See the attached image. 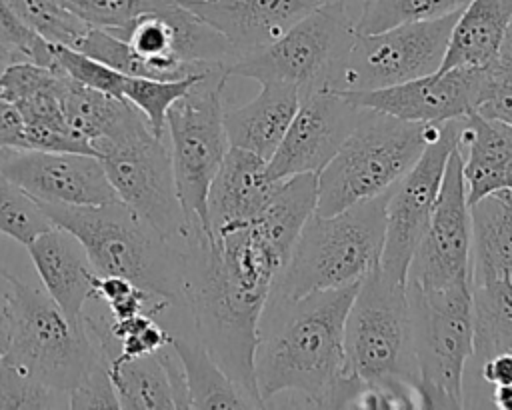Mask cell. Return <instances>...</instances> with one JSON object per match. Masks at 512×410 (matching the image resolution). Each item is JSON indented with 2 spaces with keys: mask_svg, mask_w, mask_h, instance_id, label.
I'll use <instances>...</instances> for the list:
<instances>
[{
  "mask_svg": "<svg viewBox=\"0 0 512 410\" xmlns=\"http://www.w3.org/2000/svg\"><path fill=\"white\" fill-rule=\"evenodd\" d=\"M286 260L288 254L254 220L184 242V308L194 336L250 408L264 406L254 380V348L260 314Z\"/></svg>",
  "mask_w": 512,
  "mask_h": 410,
  "instance_id": "cell-1",
  "label": "cell"
},
{
  "mask_svg": "<svg viewBox=\"0 0 512 410\" xmlns=\"http://www.w3.org/2000/svg\"><path fill=\"white\" fill-rule=\"evenodd\" d=\"M358 284L300 298L268 296L258 322L254 380L264 406L294 392L332 408L344 366V322Z\"/></svg>",
  "mask_w": 512,
  "mask_h": 410,
  "instance_id": "cell-2",
  "label": "cell"
},
{
  "mask_svg": "<svg viewBox=\"0 0 512 410\" xmlns=\"http://www.w3.org/2000/svg\"><path fill=\"white\" fill-rule=\"evenodd\" d=\"M366 386L394 390L420 408L406 282L380 266L358 284L346 314L344 366L332 408H352Z\"/></svg>",
  "mask_w": 512,
  "mask_h": 410,
  "instance_id": "cell-3",
  "label": "cell"
},
{
  "mask_svg": "<svg viewBox=\"0 0 512 410\" xmlns=\"http://www.w3.org/2000/svg\"><path fill=\"white\" fill-rule=\"evenodd\" d=\"M48 220L74 236L100 276H124L184 308V244L162 238L124 202L94 206L40 202Z\"/></svg>",
  "mask_w": 512,
  "mask_h": 410,
  "instance_id": "cell-4",
  "label": "cell"
},
{
  "mask_svg": "<svg viewBox=\"0 0 512 410\" xmlns=\"http://www.w3.org/2000/svg\"><path fill=\"white\" fill-rule=\"evenodd\" d=\"M386 194L328 216L314 212L302 226L270 296L300 298L360 284L380 266Z\"/></svg>",
  "mask_w": 512,
  "mask_h": 410,
  "instance_id": "cell-5",
  "label": "cell"
},
{
  "mask_svg": "<svg viewBox=\"0 0 512 410\" xmlns=\"http://www.w3.org/2000/svg\"><path fill=\"white\" fill-rule=\"evenodd\" d=\"M442 124L408 122L368 110L316 174V214L328 216L388 192L412 168Z\"/></svg>",
  "mask_w": 512,
  "mask_h": 410,
  "instance_id": "cell-6",
  "label": "cell"
},
{
  "mask_svg": "<svg viewBox=\"0 0 512 410\" xmlns=\"http://www.w3.org/2000/svg\"><path fill=\"white\" fill-rule=\"evenodd\" d=\"M226 66H212L166 114L170 160L190 236H208V190L230 144L224 128Z\"/></svg>",
  "mask_w": 512,
  "mask_h": 410,
  "instance_id": "cell-7",
  "label": "cell"
},
{
  "mask_svg": "<svg viewBox=\"0 0 512 410\" xmlns=\"http://www.w3.org/2000/svg\"><path fill=\"white\" fill-rule=\"evenodd\" d=\"M420 408H464V366L472 358L470 280L444 290L406 282Z\"/></svg>",
  "mask_w": 512,
  "mask_h": 410,
  "instance_id": "cell-8",
  "label": "cell"
},
{
  "mask_svg": "<svg viewBox=\"0 0 512 410\" xmlns=\"http://www.w3.org/2000/svg\"><path fill=\"white\" fill-rule=\"evenodd\" d=\"M12 296L10 360L32 372L54 390H74L106 358L86 328L74 326L46 290L26 284L0 266Z\"/></svg>",
  "mask_w": 512,
  "mask_h": 410,
  "instance_id": "cell-9",
  "label": "cell"
},
{
  "mask_svg": "<svg viewBox=\"0 0 512 410\" xmlns=\"http://www.w3.org/2000/svg\"><path fill=\"white\" fill-rule=\"evenodd\" d=\"M356 36L344 0L318 4L270 46L234 60L228 76L256 82H280L300 96L332 88L336 74Z\"/></svg>",
  "mask_w": 512,
  "mask_h": 410,
  "instance_id": "cell-10",
  "label": "cell"
},
{
  "mask_svg": "<svg viewBox=\"0 0 512 410\" xmlns=\"http://www.w3.org/2000/svg\"><path fill=\"white\" fill-rule=\"evenodd\" d=\"M104 172L118 196L162 238L182 246L188 224L178 200L170 150L146 118L122 134L94 144Z\"/></svg>",
  "mask_w": 512,
  "mask_h": 410,
  "instance_id": "cell-11",
  "label": "cell"
},
{
  "mask_svg": "<svg viewBox=\"0 0 512 410\" xmlns=\"http://www.w3.org/2000/svg\"><path fill=\"white\" fill-rule=\"evenodd\" d=\"M458 12L376 34H356L332 90L386 88L436 72Z\"/></svg>",
  "mask_w": 512,
  "mask_h": 410,
  "instance_id": "cell-12",
  "label": "cell"
},
{
  "mask_svg": "<svg viewBox=\"0 0 512 410\" xmlns=\"http://www.w3.org/2000/svg\"><path fill=\"white\" fill-rule=\"evenodd\" d=\"M460 124L462 118L444 122L412 168L386 194L380 268L400 282H406L410 260L438 198L448 156L458 148Z\"/></svg>",
  "mask_w": 512,
  "mask_h": 410,
  "instance_id": "cell-13",
  "label": "cell"
},
{
  "mask_svg": "<svg viewBox=\"0 0 512 410\" xmlns=\"http://www.w3.org/2000/svg\"><path fill=\"white\" fill-rule=\"evenodd\" d=\"M472 272L470 204L462 176V156H448L440 192L424 234L410 260L406 282L422 290H444L468 282Z\"/></svg>",
  "mask_w": 512,
  "mask_h": 410,
  "instance_id": "cell-14",
  "label": "cell"
},
{
  "mask_svg": "<svg viewBox=\"0 0 512 410\" xmlns=\"http://www.w3.org/2000/svg\"><path fill=\"white\" fill-rule=\"evenodd\" d=\"M366 112V108L348 102L332 88L306 94L276 152L268 160V176L280 182L296 174H318Z\"/></svg>",
  "mask_w": 512,
  "mask_h": 410,
  "instance_id": "cell-15",
  "label": "cell"
},
{
  "mask_svg": "<svg viewBox=\"0 0 512 410\" xmlns=\"http://www.w3.org/2000/svg\"><path fill=\"white\" fill-rule=\"evenodd\" d=\"M0 172L34 200L94 206L118 200L98 156L38 148H0Z\"/></svg>",
  "mask_w": 512,
  "mask_h": 410,
  "instance_id": "cell-16",
  "label": "cell"
},
{
  "mask_svg": "<svg viewBox=\"0 0 512 410\" xmlns=\"http://www.w3.org/2000/svg\"><path fill=\"white\" fill-rule=\"evenodd\" d=\"M480 68H448L374 90H338L348 102L408 122L442 124L474 112Z\"/></svg>",
  "mask_w": 512,
  "mask_h": 410,
  "instance_id": "cell-17",
  "label": "cell"
},
{
  "mask_svg": "<svg viewBox=\"0 0 512 410\" xmlns=\"http://www.w3.org/2000/svg\"><path fill=\"white\" fill-rule=\"evenodd\" d=\"M66 82L62 70L34 62H8L0 70V96L12 102L26 124V148L80 152L96 156L94 148L66 122L60 94Z\"/></svg>",
  "mask_w": 512,
  "mask_h": 410,
  "instance_id": "cell-18",
  "label": "cell"
},
{
  "mask_svg": "<svg viewBox=\"0 0 512 410\" xmlns=\"http://www.w3.org/2000/svg\"><path fill=\"white\" fill-rule=\"evenodd\" d=\"M230 46L234 60L276 42L298 20L310 14L316 0H178Z\"/></svg>",
  "mask_w": 512,
  "mask_h": 410,
  "instance_id": "cell-19",
  "label": "cell"
},
{
  "mask_svg": "<svg viewBox=\"0 0 512 410\" xmlns=\"http://www.w3.org/2000/svg\"><path fill=\"white\" fill-rule=\"evenodd\" d=\"M276 184L264 158L230 146L206 198L210 238L254 220Z\"/></svg>",
  "mask_w": 512,
  "mask_h": 410,
  "instance_id": "cell-20",
  "label": "cell"
},
{
  "mask_svg": "<svg viewBox=\"0 0 512 410\" xmlns=\"http://www.w3.org/2000/svg\"><path fill=\"white\" fill-rule=\"evenodd\" d=\"M32 266L64 316L84 328V308L92 300L94 270L80 242L58 226H50L26 244Z\"/></svg>",
  "mask_w": 512,
  "mask_h": 410,
  "instance_id": "cell-21",
  "label": "cell"
},
{
  "mask_svg": "<svg viewBox=\"0 0 512 410\" xmlns=\"http://www.w3.org/2000/svg\"><path fill=\"white\" fill-rule=\"evenodd\" d=\"M458 150L468 204L484 196L512 202V126L470 112L460 124Z\"/></svg>",
  "mask_w": 512,
  "mask_h": 410,
  "instance_id": "cell-22",
  "label": "cell"
},
{
  "mask_svg": "<svg viewBox=\"0 0 512 410\" xmlns=\"http://www.w3.org/2000/svg\"><path fill=\"white\" fill-rule=\"evenodd\" d=\"M108 374L120 408H188L184 372L170 342L152 354L108 362Z\"/></svg>",
  "mask_w": 512,
  "mask_h": 410,
  "instance_id": "cell-23",
  "label": "cell"
},
{
  "mask_svg": "<svg viewBox=\"0 0 512 410\" xmlns=\"http://www.w3.org/2000/svg\"><path fill=\"white\" fill-rule=\"evenodd\" d=\"M300 100V92L288 84L262 82L260 92L250 102L224 110L228 144L268 162L284 138Z\"/></svg>",
  "mask_w": 512,
  "mask_h": 410,
  "instance_id": "cell-24",
  "label": "cell"
},
{
  "mask_svg": "<svg viewBox=\"0 0 512 410\" xmlns=\"http://www.w3.org/2000/svg\"><path fill=\"white\" fill-rule=\"evenodd\" d=\"M512 24V0H468L452 26L438 70L484 68Z\"/></svg>",
  "mask_w": 512,
  "mask_h": 410,
  "instance_id": "cell-25",
  "label": "cell"
},
{
  "mask_svg": "<svg viewBox=\"0 0 512 410\" xmlns=\"http://www.w3.org/2000/svg\"><path fill=\"white\" fill-rule=\"evenodd\" d=\"M60 102L68 126L92 148L96 142L110 140L144 118L128 100L84 86L68 74Z\"/></svg>",
  "mask_w": 512,
  "mask_h": 410,
  "instance_id": "cell-26",
  "label": "cell"
},
{
  "mask_svg": "<svg viewBox=\"0 0 512 410\" xmlns=\"http://www.w3.org/2000/svg\"><path fill=\"white\" fill-rule=\"evenodd\" d=\"M472 358L480 364L512 352V280L506 274L470 276Z\"/></svg>",
  "mask_w": 512,
  "mask_h": 410,
  "instance_id": "cell-27",
  "label": "cell"
},
{
  "mask_svg": "<svg viewBox=\"0 0 512 410\" xmlns=\"http://www.w3.org/2000/svg\"><path fill=\"white\" fill-rule=\"evenodd\" d=\"M170 346L184 372L188 408H250L248 400L196 336L172 332Z\"/></svg>",
  "mask_w": 512,
  "mask_h": 410,
  "instance_id": "cell-28",
  "label": "cell"
},
{
  "mask_svg": "<svg viewBox=\"0 0 512 410\" xmlns=\"http://www.w3.org/2000/svg\"><path fill=\"white\" fill-rule=\"evenodd\" d=\"M472 272L506 274L512 280V202L484 196L470 204Z\"/></svg>",
  "mask_w": 512,
  "mask_h": 410,
  "instance_id": "cell-29",
  "label": "cell"
},
{
  "mask_svg": "<svg viewBox=\"0 0 512 410\" xmlns=\"http://www.w3.org/2000/svg\"><path fill=\"white\" fill-rule=\"evenodd\" d=\"M468 0H362L356 34H376L402 24L434 20L460 10Z\"/></svg>",
  "mask_w": 512,
  "mask_h": 410,
  "instance_id": "cell-30",
  "label": "cell"
},
{
  "mask_svg": "<svg viewBox=\"0 0 512 410\" xmlns=\"http://www.w3.org/2000/svg\"><path fill=\"white\" fill-rule=\"evenodd\" d=\"M208 70L186 76V78H178V80H154V78H142V76H124L122 98L128 100L136 110L142 112L150 130L156 136L164 138L166 114H168L170 106L182 94H186L190 90V86L194 82H198Z\"/></svg>",
  "mask_w": 512,
  "mask_h": 410,
  "instance_id": "cell-31",
  "label": "cell"
},
{
  "mask_svg": "<svg viewBox=\"0 0 512 410\" xmlns=\"http://www.w3.org/2000/svg\"><path fill=\"white\" fill-rule=\"evenodd\" d=\"M14 14L50 44L76 48L90 28L62 0H4Z\"/></svg>",
  "mask_w": 512,
  "mask_h": 410,
  "instance_id": "cell-32",
  "label": "cell"
},
{
  "mask_svg": "<svg viewBox=\"0 0 512 410\" xmlns=\"http://www.w3.org/2000/svg\"><path fill=\"white\" fill-rule=\"evenodd\" d=\"M474 112L512 126V24L496 56L480 68Z\"/></svg>",
  "mask_w": 512,
  "mask_h": 410,
  "instance_id": "cell-33",
  "label": "cell"
},
{
  "mask_svg": "<svg viewBox=\"0 0 512 410\" xmlns=\"http://www.w3.org/2000/svg\"><path fill=\"white\" fill-rule=\"evenodd\" d=\"M50 226L40 204L0 172V234L26 246Z\"/></svg>",
  "mask_w": 512,
  "mask_h": 410,
  "instance_id": "cell-34",
  "label": "cell"
},
{
  "mask_svg": "<svg viewBox=\"0 0 512 410\" xmlns=\"http://www.w3.org/2000/svg\"><path fill=\"white\" fill-rule=\"evenodd\" d=\"M0 408H68V394L50 388L4 354L0 356Z\"/></svg>",
  "mask_w": 512,
  "mask_h": 410,
  "instance_id": "cell-35",
  "label": "cell"
},
{
  "mask_svg": "<svg viewBox=\"0 0 512 410\" xmlns=\"http://www.w3.org/2000/svg\"><path fill=\"white\" fill-rule=\"evenodd\" d=\"M0 50L8 62H34L52 70H60L52 44L26 26L14 10L0 0Z\"/></svg>",
  "mask_w": 512,
  "mask_h": 410,
  "instance_id": "cell-36",
  "label": "cell"
},
{
  "mask_svg": "<svg viewBox=\"0 0 512 410\" xmlns=\"http://www.w3.org/2000/svg\"><path fill=\"white\" fill-rule=\"evenodd\" d=\"M84 22L108 32L128 26L144 12L162 10L172 0H62Z\"/></svg>",
  "mask_w": 512,
  "mask_h": 410,
  "instance_id": "cell-37",
  "label": "cell"
},
{
  "mask_svg": "<svg viewBox=\"0 0 512 410\" xmlns=\"http://www.w3.org/2000/svg\"><path fill=\"white\" fill-rule=\"evenodd\" d=\"M54 50V58L58 68L68 74L72 80L102 90L106 94L118 96L122 98V82H124V74L112 70L110 66L102 64L100 60L70 48V46H62V44H52Z\"/></svg>",
  "mask_w": 512,
  "mask_h": 410,
  "instance_id": "cell-38",
  "label": "cell"
},
{
  "mask_svg": "<svg viewBox=\"0 0 512 410\" xmlns=\"http://www.w3.org/2000/svg\"><path fill=\"white\" fill-rule=\"evenodd\" d=\"M68 408H120L114 384L108 374V362L102 358L92 372L68 392Z\"/></svg>",
  "mask_w": 512,
  "mask_h": 410,
  "instance_id": "cell-39",
  "label": "cell"
},
{
  "mask_svg": "<svg viewBox=\"0 0 512 410\" xmlns=\"http://www.w3.org/2000/svg\"><path fill=\"white\" fill-rule=\"evenodd\" d=\"M0 148H26V124L18 108L0 96Z\"/></svg>",
  "mask_w": 512,
  "mask_h": 410,
  "instance_id": "cell-40",
  "label": "cell"
},
{
  "mask_svg": "<svg viewBox=\"0 0 512 410\" xmlns=\"http://www.w3.org/2000/svg\"><path fill=\"white\" fill-rule=\"evenodd\" d=\"M480 374L492 386L512 384V352H498L480 362Z\"/></svg>",
  "mask_w": 512,
  "mask_h": 410,
  "instance_id": "cell-41",
  "label": "cell"
},
{
  "mask_svg": "<svg viewBox=\"0 0 512 410\" xmlns=\"http://www.w3.org/2000/svg\"><path fill=\"white\" fill-rule=\"evenodd\" d=\"M12 296L10 288L0 290V356H4L12 342Z\"/></svg>",
  "mask_w": 512,
  "mask_h": 410,
  "instance_id": "cell-42",
  "label": "cell"
},
{
  "mask_svg": "<svg viewBox=\"0 0 512 410\" xmlns=\"http://www.w3.org/2000/svg\"><path fill=\"white\" fill-rule=\"evenodd\" d=\"M492 400H494L496 408H500V410H512V384L494 386Z\"/></svg>",
  "mask_w": 512,
  "mask_h": 410,
  "instance_id": "cell-43",
  "label": "cell"
},
{
  "mask_svg": "<svg viewBox=\"0 0 512 410\" xmlns=\"http://www.w3.org/2000/svg\"><path fill=\"white\" fill-rule=\"evenodd\" d=\"M0 64H2V66H6V64H8V58L4 56V52H2V50H0Z\"/></svg>",
  "mask_w": 512,
  "mask_h": 410,
  "instance_id": "cell-44",
  "label": "cell"
},
{
  "mask_svg": "<svg viewBox=\"0 0 512 410\" xmlns=\"http://www.w3.org/2000/svg\"><path fill=\"white\" fill-rule=\"evenodd\" d=\"M316 2H320V4H326V2H336V0H316Z\"/></svg>",
  "mask_w": 512,
  "mask_h": 410,
  "instance_id": "cell-45",
  "label": "cell"
}]
</instances>
